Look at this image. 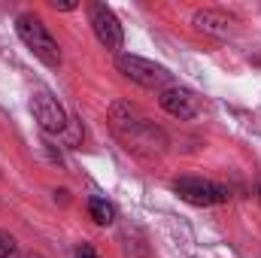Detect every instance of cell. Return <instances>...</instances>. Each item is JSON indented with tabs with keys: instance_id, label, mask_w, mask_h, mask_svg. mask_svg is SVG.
<instances>
[{
	"instance_id": "6da1fadb",
	"label": "cell",
	"mask_w": 261,
	"mask_h": 258,
	"mask_svg": "<svg viewBox=\"0 0 261 258\" xmlns=\"http://www.w3.org/2000/svg\"><path fill=\"white\" fill-rule=\"evenodd\" d=\"M113 131L134 152H161L164 149V134L152 122H146L143 116H137L128 104L113 107Z\"/></svg>"
},
{
	"instance_id": "7c38bea8",
	"label": "cell",
	"mask_w": 261,
	"mask_h": 258,
	"mask_svg": "<svg viewBox=\"0 0 261 258\" xmlns=\"http://www.w3.org/2000/svg\"><path fill=\"white\" fill-rule=\"evenodd\" d=\"M52 6H55V9H61V12H70V9H76V3H58V0H55Z\"/></svg>"
},
{
	"instance_id": "3957f363",
	"label": "cell",
	"mask_w": 261,
	"mask_h": 258,
	"mask_svg": "<svg viewBox=\"0 0 261 258\" xmlns=\"http://www.w3.org/2000/svg\"><path fill=\"white\" fill-rule=\"evenodd\" d=\"M116 67H119V73H122L125 79L137 82V85H143V88H158V91L170 88V73H167L161 64L146 61V58H140V55H128V52H122V55L116 58Z\"/></svg>"
},
{
	"instance_id": "8992f818",
	"label": "cell",
	"mask_w": 261,
	"mask_h": 258,
	"mask_svg": "<svg viewBox=\"0 0 261 258\" xmlns=\"http://www.w3.org/2000/svg\"><path fill=\"white\" fill-rule=\"evenodd\" d=\"M31 113H34V119L40 122V128L49 131V134H61L67 128V113L64 107L49 94V91H37L34 97H31Z\"/></svg>"
},
{
	"instance_id": "4fadbf2b",
	"label": "cell",
	"mask_w": 261,
	"mask_h": 258,
	"mask_svg": "<svg viewBox=\"0 0 261 258\" xmlns=\"http://www.w3.org/2000/svg\"><path fill=\"white\" fill-rule=\"evenodd\" d=\"M21 258H43V255H34V252H28V255H21Z\"/></svg>"
},
{
	"instance_id": "277c9868",
	"label": "cell",
	"mask_w": 261,
	"mask_h": 258,
	"mask_svg": "<svg viewBox=\"0 0 261 258\" xmlns=\"http://www.w3.org/2000/svg\"><path fill=\"white\" fill-rule=\"evenodd\" d=\"M173 192L192 207H216V203H225L231 197L225 186H219L213 179H200V176H179L173 183Z\"/></svg>"
},
{
	"instance_id": "9c48e42d",
	"label": "cell",
	"mask_w": 261,
	"mask_h": 258,
	"mask_svg": "<svg viewBox=\"0 0 261 258\" xmlns=\"http://www.w3.org/2000/svg\"><path fill=\"white\" fill-rule=\"evenodd\" d=\"M88 216L97 222V225H113L116 222V207L103 197H91L88 200Z\"/></svg>"
},
{
	"instance_id": "52a82bcc",
	"label": "cell",
	"mask_w": 261,
	"mask_h": 258,
	"mask_svg": "<svg viewBox=\"0 0 261 258\" xmlns=\"http://www.w3.org/2000/svg\"><path fill=\"white\" fill-rule=\"evenodd\" d=\"M158 104H161L164 113H170L173 119H182V122H186V119H195L197 113H200V100L195 97V91L179 88V85L164 88L161 97H158Z\"/></svg>"
},
{
	"instance_id": "8fae6325",
	"label": "cell",
	"mask_w": 261,
	"mask_h": 258,
	"mask_svg": "<svg viewBox=\"0 0 261 258\" xmlns=\"http://www.w3.org/2000/svg\"><path fill=\"white\" fill-rule=\"evenodd\" d=\"M76 258H100V255L94 252V246H91V243H82V246L76 249Z\"/></svg>"
},
{
	"instance_id": "30bf717a",
	"label": "cell",
	"mask_w": 261,
	"mask_h": 258,
	"mask_svg": "<svg viewBox=\"0 0 261 258\" xmlns=\"http://www.w3.org/2000/svg\"><path fill=\"white\" fill-rule=\"evenodd\" d=\"M12 252H15V240L6 231H0V258H9Z\"/></svg>"
},
{
	"instance_id": "5b68a950",
	"label": "cell",
	"mask_w": 261,
	"mask_h": 258,
	"mask_svg": "<svg viewBox=\"0 0 261 258\" xmlns=\"http://www.w3.org/2000/svg\"><path fill=\"white\" fill-rule=\"evenodd\" d=\"M88 21H91V31H94L100 46H107V49H122L125 46L122 21L116 18V12L107 3H91L88 6Z\"/></svg>"
},
{
	"instance_id": "5bb4252c",
	"label": "cell",
	"mask_w": 261,
	"mask_h": 258,
	"mask_svg": "<svg viewBox=\"0 0 261 258\" xmlns=\"http://www.w3.org/2000/svg\"><path fill=\"white\" fill-rule=\"evenodd\" d=\"M258 200H261V186H258Z\"/></svg>"
},
{
	"instance_id": "ba28073f",
	"label": "cell",
	"mask_w": 261,
	"mask_h": 258,
	"mask_svg": "<svg viewBox=\"0 0 261 258\" xmlns=\"http://www.w3.org/2000/svg\"><path fill=\"white\" fill-rule=\"evenodd\" d=\"M231 24H234V18H231V15H225V12H216V9L195 12V28H197V31H203V34L228 37V34H231Z\"/></svg>"
},
{
	"instance_id": "7a4b0ae2",
	"label": "cell",
	"mask_w": 261,
	"mask_h": 258,
	"mask_svg": "<svg viewBox=\"0 0 261 258\" xmlns=\"http://www.w3.org/2000/svg\"><path fill=\"white\" fill-rule=\"evenodd\" d=\"M15 34H18L21 43L34 52V58H40L46 67H61V49H58V40L49 34V28H46L37 15H31V12L18 15V18H15Z\"/></svg>"
}]
</instances>
